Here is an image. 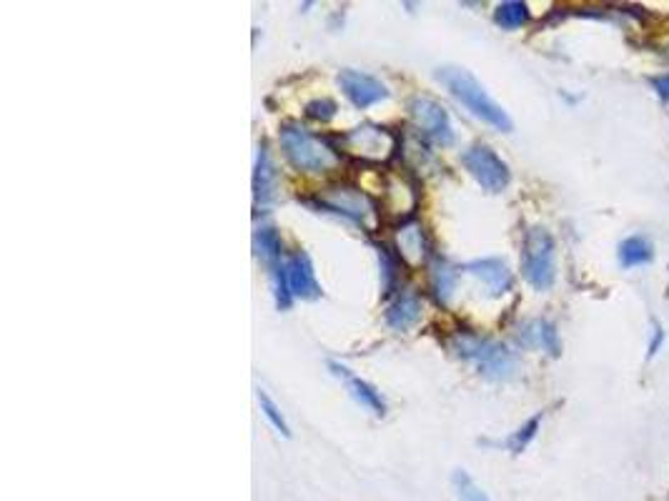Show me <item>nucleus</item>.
Listing matches in <instances>:
<instances>
[{
    "mask_svg": "<svg viewBox=\"0 0 669 501\" xmlns=\"http://www.w3.org/2000/svg\"><path fill=\"white\" fill-rule=\"evenodd\" d=\"M436 78H439V81L444 83L446 91L452 93V96L457 98L472 116H477L479 121L489 123V126L497 128V131L504 133L512 131L514 123L512 118H509V113L489 96L487 88H484L467 68L444 66L436 71Z\"/></svg>",
    "mask_w": 669,
    "mask_h": 501,
    "instance_id": "nucleus-1",
    "label": "nucleus"
},
{
    "mask_svg": "<svg viewBox=\"0 0 669 501\" xmlns=\"http://www.w3.org/2000/svg\"><path fill=\"white\" fill-rule=\"evenodd\" d=\"M449 349L462 361H469V364L477 366L479 374H484L487 379L509 381L519 371L517 356L507 346L494 339H487V336L467 334V331L464 334H454L449 339Z\"/></svg>",
    "mask_w": 669,
    "mask_h": 501,
    "instance_id": "nucleus-2",
    "label": "nucleus"
},
{
    "mask_svg": "<svg viewBox=\"0 0 669 501\" xmlns=\"http://www.w3.org/2000/svg\"><path fill=\"white\" fill-rule=\"evenodd\" d=\"M279 141L281 148H284V156L299 171L324 173L336 166L334 148L326 141H321V136H314L301 123H286L279 133Z\"/></svg>",
    "mask_w": 669,
    "mask_h": 501,
    "instance_id": "nucleus-3",
    "label": "nucleus"
},
{
    "mask_svg": "<svg viewBox=\"0 0 669 501\" xmlns=\"http://www.w3.org/2000/svg\"><path fill=\"white\" fill-rule=\"evenodd\" d=\"M522 276L537 291H549L557 281V246L542 226H532L522 243Z\"/></svg>",
    "mask_w": 669,
    "mask_h": 501,
    "instance_id": "nucleus-4",
    "label": "nucleus"
},
{
    "mask_svg": "<svg viewBox=\"0 0 669 501\" xmlns=\"http://www.w3.org/2000/svg\"><path fill=\"white\" fill-rule=\"evenodd\" d=\"M462 163L469 171V176L489 193H502L504 188L512 181V171H509L507 163L497 156V151H492L489 146H469L462 153Z\"/></svg>",
    "mask_w": 669,
    "mask_h": 501,
    "instance_id": "nucleus-5",
    "label": "nucleus"
},
{
    "mask_svg": "<svg viewBox=\"0 0 669 501\" xmlns=\"http://www.w3.org/2000/svg\"><path fill=\"white\" fill-rule=\"evenodd\" d=\"M409 113L414 118L416 128L424 133L429 141H434L436 146H452L454 143V128L449 121V113L444 111L441 103H436L434 98H411Z\"/></svg>",
    "mask_w": 669,
    "mask_h": 501,
    "instance_id": "nucleus-6",
    "label": "nucleus"
},
{
    "mask_svg": "<svg viewBox=\"0 0 669 501\" xmlns=\"http://www.w3.org/2000/svg\"><path fill=\"white\" fill-rule=\"evenodd\" d=\"M319 208H326L329 213H336V216L346 218V221L356 223V226H366V221L376 213L374 201L366 193L349 186L329 188L319 201Z\"/></svg>",
    "mask_w": 669,
    "mask_h": 501,
    "instance_id": "nucleus-7",
    "label": "nucleus"
},
{
    "mask_svg": "<svg viewBox=\"0 0 669 501\" xmlns=\"http://www.w3.org/2000/svg\"><path fill=\"white\" fill-rule=\"evenodd\" d=\"M339 86L356 108H371L389 98V88L379 78L354 71V68H346V71L339 73Z\"/></svg>",
    "mask_w": 669,
    "mask_h": 501,
    "instance_id": "nucleus-8",
    "label": "nucleus"
},
{
    "mask_svg": "<svg viewBox=\"0 0 669 501\" xmlns=\"http://www.w3.org/2000/svg\"><path fill=\"white\" fill-rule=\"evenodd\" d=\"M341 141L346 143V148H349L351 153L371 158V161H381V158H386L391 151H394V136H391L386 128H376V126L354 128V131L346 133Z\"/></svg>",
    "mask_w": 669,
    "mask_h": 501,
    "instance_id": "nucleus-9",
    "label": "nucleus"
},
{
    "mask_svg": "<svg viewBox=\"0 0 669 501\" xmlns=\"http://www.w3.org/2000/svg\"><path fill=\"white\" fill-rule=\"evenodd\" d=\"M284 269H286V284H289V291L294 299L301 301H316L321 296V286L316 281L314 266H311L309 256L304 251H296V254H289L284 259Z\"/></svg>",
    "mask_w": 669,
    "mask_h": 501,
    "instance_id": "nucleus-10",
    "label": "nucleus"
},
{
    "mask_svg": "<svg viewBox=\"0 0 669 501\" xmlns=\"http://www.w3.org/2000/svg\"><path fill=\"white\" fill-rule=\"evenodd\" d=\"M464 271H467V274H472L474 279L482 281V284L487 286V291L492 296L509 294V291H512V286H514L512 271H509L507 261H502V259L469 261V264H464Z\"/></svg>",
    "mask_w": 669,
    "mask_h": 501,
    "instance_id": "nucleus-11",
    "label": "nucleus"
},
{
    "mask_svg": "<svg viewBox=\"0 0 669 501\" xmlns=\"http://www.w3.org/2000/svg\"><path fill=\"white\" fill-rule=\"evenodd\" d=\"M517 344L524 349H544L552 356H559L562 351V341H559V331L552 321H527L517 329Z\"/></svg>",
    "mask_w": 669,
    "mask_h": 501,
    "instance_id": "nucleus-12",
    "label": "nucleus"
},
{
    "mask_svg": "<svg viewBox=\"0 0 669 501\" xmlns=\"http://www.w3.org/2000/svg\"><path fill=\"white\" fill-rule=\"evenodd\" d=\"M329 366H331V371H334L336 376H341V379L346 381V389H349L351 399H354L356 404H361V406H364V409L374 411L376 416H384L386 414V401L381 399V394L374 389V386L369 384V381L356 379V376H351L349 369H346V366H341V364H336V361H331Z\"/></svg>",
    "mask_w": 669,
    "mask_h": 501,
    "instance_id": "nucleus-13",
    "label": "nucleus"
},
{
    "mask_svg": "<svg viewBox=\"0 0 669 501\" xmlns=\"http://www.w3.org/2000/svg\"><path fill=\"white\" fill-rule=\"evenodd\" d=\"M419 319H421V301H419V296L409 294V291L399 294L389 306H386L384 321H386V326L394 331L411 329V326H414Z\"/></svg>",
    "mask_w": 669,
    "mask_h": 501,
    "instance_id": "nucleus-14",
    "label": "nucleus"
},
{
    "mask_svg": "<svg viewBox=\"0 0 669 501\" xmlns=\"http://www.w3.org/2000/svg\"><path fill=\"white\" fill-rule=\"evenodd\" d=\"M276 181H279V173H276L274 163H271L269 148H259V156H256V171H254V196L256 206H269L276 198Z\"/></svg>",
    "mask_w": 669,
    "mask_h": 501,
    "instance_id": "nucleus-15",
    "label": "nucleus"
},
{
    "mask_svg": "<svg viewBox=\"0 0 669 501\" xmlns=\"http://www.w3.org/2000/svg\"><path fill=\"white\" fill-rule=\"evenodd\" d=\"M457 279H459V271L454 269V266L446 259H439V256H436V259L429 264L431 291H434L439 304H446V301L452 299L454 289H457Z\"/></svg>",
    "mask_w": 669,
    "mask_h": 501,
    "instance_id": "nucleus-16",
    "label": "nucleus"
},
{
    "mask_svg": "<svg viewBox=\"0 0 669 501\" xmlns=\"http://www.w3.org/2000/svg\"><path fill=\"white\" fill-rule=\"evenodd\" d=\"M254 251L261 261L266 264V269H276V266L284 264L286 256L281 254L284 246H281V236L274 226H261L254 233Z\"/></svg>",
    "mask_w": 669,
    "mask_h": 501,
    "instance_id": "nucleus-17",
    "label": "nucleus"
},
{
    "mask_svg": "<svg viewBox=\"0 0 669 501\" xmlns=\"http://www.w3.org/2000/svg\"><path fill=\"white\" fill-rule=\"evenodd\" d=\"M617 259L624 269H634V266L652 264L654 259V248L652 243L644 236H629L619 243L617 248Z\"/></svg>",
    "mask_w": 669,
    "mask_h": 501,
    "instance_id": "nucleus-18",
    "label": "nucleus"
},
{
    "mask_svg": "<svg viewBox=\"0 0 669 501\" xmlns=\"http://www.w3.org/2000/svg\"><path fill=\"white\" fill-rule=\"evenodd\" d=\"M399 243V254L404 256L409 264H421L426 256V243H424V231L419 226H404L396 236Z\"/></svg>",
    "mask_w": 669,
    "mask_h": 501,
    "instance_id": "nucleus-19",
    "label": "nucleus"
},
{
    "mask_svg": "<svg viewBox=\"0 0 669 501\" xmlns=\"http://www.w3.org/2000/svg\"><path fill=\"white\" fill-rule=\"evenodd\" d=\"M529 21V6L522 0H507V3H499L497 11H494V23L504 31H517V28L527 26Z\"/></svg>",
    "mask_w": 669,
    "mask_h": 501,
    "instance_id": "nucleus-20",
    "label": "nucleus"
},
{
    "mask_svg": "<svg viewBox=\"0 0 669 501\" xmlns=\"http://www.w3.org/2000/svg\"><path fill=\"white\" fill-rule=\"evenodd\" d=\"M452 486H454V491H457L459 501H489V496L479 489L477 481H474L467 471H462V469L454 471Z\"/></svg>",
    "mask_w": 669,
    "mask_h": 501,
    "instance_id": "nucleus-21",
    "label": "nucleus"
},
{
    "mask_svg": "<svg viewBox=\"0 0 669 501\" xmlns=\"http://www.w3.org/2000/svg\"><path fill=\"white\" fill-rule=\"evenodd\" d=\"M539 424H542V416H539V414L534 416V419H529L527 424H524L522 429L517 431V434H512V436H509V439H507V446H509V449H512L514 454H519V451H524V449H527V444H529V441H532L534 436H537V429H539Z\"/></svg>",
    "mask_w": 669,
    "mask_h": 501,
    "instance_id": "nucleus-22",
    "label": "nucleus"
},
{
    "mask_svg": "<svg viewBox=\"0 0 669 501\" xmlns=\"http://www.w3.org/2000/svg\"><path fill=\"white\" fill-rule=\"evenodd\" d=\"M259 404H261V411H264L266 419L271 421V426H274L276 431H281V434H284V436H289L291 434L289 424H286V419H284V414H281V411H279V406H276L274 401L269 399V394H264V391H261V394H259Z\"/></svg>",
    "mask_w": 669,
    "mask_h": 501,
    "instance_id": "nucleus-23",
    "label": "nucleus"
},
{
    "mask_svg": "<svg viewBox=\"0 0 669 501\" xmlns=\"http://www.w3.org/2000/svg\"><path fill=\"white\" fill-rule=\"evenodd\" d=\"M306 116L314 118V121H331V118L336 116V103L331 101V98H319V101H311L309 106H306Z\"/></svg>",
    "mask_w": 669,
    "mask_h": 501,
    "instance_id": "nucleus-24",
    "label": "nucleus"
},
{
    "mask_svg": "<svg viewBox=\"0 0 669 501\" xmlns=\"http://www.w3.org/2000/svg\"><path fill=\"white\" fill-rule=\"evenodd\" d=\"M376 254H379L381 271H384V294H391V286H394L396 281V261L391 259L389 248L386 246H376Z\"/></svg>",
    "mask_w": 669,
    "mask_h": 501,
    "instance_id": "nucleus-25",
    "label": "nucleus"
},
{
    "mask_svg": "<svg viewBox=\"0 0 669 501\" xmlns=\"http://www.w3.org/2000/svg\"><path fill=\"white\" fill-rule=\"evenodd\" d=\"M649 86L654 88V93H657L664 103H669V71L649 78Z\"/></svg>",
    "mask_w": 669,
    "mask_h": 501,
    "instance_id": "nucleus-26",
    "label": "nucleus"
},
{
    "mask_svg": "<svg viewBox=\"0 0 669 501\" xmlns=\"http://www.w3.org/2000/svg\"><path fill=\"white\" fill-rule=\"evenodd\" d=\"M662 341H664V331L662 326L654 324V331H652V344H649V356L657 354L659 349H662Z\"/></svg>",
    "mask_w": 669,
    "mask_h": 501,
    "instance_id": "nucleus-27",
    "label": "nucleus"
}]
</instances>
